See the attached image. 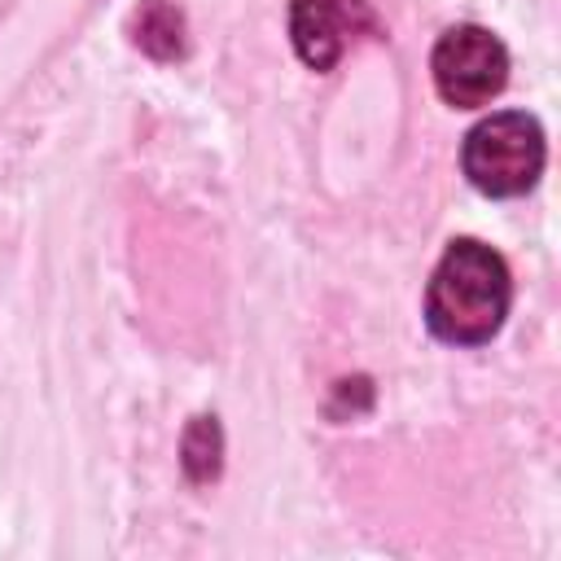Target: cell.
<instances>
[{
	"label": "cell",
	"mask_w": 561,
	"mask_h": 561,
	"mask_svg": "<svg viewBox=\"0 0 561 561\" xmlns=\"http://www.w3.org/2000/svg\"><path fill=\"white\" fill-rule=\"evenodd\" d=\"M184 469L193 482H206L219 473V425L215 416H197L184 434Z\"/></svg>",
	"instance_id": "obj_6"
},
{
	"label": "cell",
	"mask_w": 561,
	"mask_h": 561,
	"mask_svg": "<svg viewBox=\"0 0 561 561\" xmlns=\"http://www.w3.org/2000/svg\"><path fill=\"white\" fill-rule=\"evenodd\" d=\"M465 175L486 197H517L543 171V131L530 114L504 110L465 136Z\"/></svg>",
	"instance_id": "obj_2"
},
{
	"label": "cell",
	"mask_w": 561,
	"mask_h": 561,
	"mask_svg": "<svg viewBox=\"0 0 561 561\" xmlns=\"http://www.w3.org/2000/svg\"><path fill=\"white\" fill-rule=\"evenodd\" d=\"M136 39L153 53V57H175L184 48V22L180 13L167 4V0H140V13H136Z\"/></svg>",
	"instance_id": "obj_5"
},
{
	"label": "cell",
	"mask_w": 561,
	"mask_h": 561,
	"mask_svg": "<svg viewBox=\"0 0 561 561\" xmlns=\"http://www.w3.org/2000/svg\"><path fill=\"white\" fill-rule=\"evenodd\" d=\"M508 298H513V285H508L504 259L491 245L460 237L447 245V254L430 276L425 320L443 342L478 346L504 324Z\"/></svg>",
	"instance_id": "obj_1"
},
{
	"label": "cell",
	"mask_w": 561,
	"mask_h": 561,
	"mask_svg": "<svg viewBox=\"0 0 561 561\" xmlns=\"http://www.w3.org/2000/svg\"><path fill=\"white\" fill-rule=\"evenodd\" d=\"M359 26H373V13L359 0H294L289 9L294 48L316 70H329Z\"/></svg>",
	"instance_id": "obj_4"
},
{
	"label": "cell",
	"mask_w": 561,
	"mask_h": 561,
	"mask_svg": "<svg viewBox=\"0 0 561 561\" xmlns=\"http://www.w3.org/2000/svg\"><path fill=\"white\" fill-rule=\"evenodd\" d=\"M430 70H434V88L447 105H486L504 79H508V53L504 44L486 31V26H451L438 35L434 44V57H430Z\"/></svg>",
	"instance_id": "obj_3"
}]
</instances>
